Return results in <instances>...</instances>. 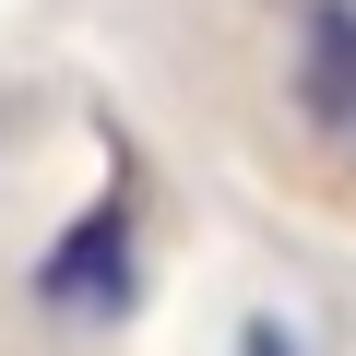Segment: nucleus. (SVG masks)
Here are the masks:
<instances>
[{"label":"nucleus","mask_w":356,"mask_h":356,"mask_svg":"<svg viewBox=\"0 0 356 356\" xmlns=\"http://www.w3.org/2000/svg\"><path fill=\"white\" fill-rule=\"evenodd\" d=\"M297 107L309 131H356V0H321L297 36Z\"/></svg>","instance_id":"nucleus-2"},{"label":"nucleus","mask_w":356,"mask_h":356,"mask_svg":"<svg viewBox=\"0 0 356 356\" xmlns=\"http://www.w3.org/2000/svg\"><path fill=\"white\" fill-rule=\"evenodd\" d=\"M238 356H285V332H273V321H250V332H238Z\"/></svg>","instance_id":"nucleus-3"},{"label":"nucleus","mask_w":356,"mask_h":356,"mask_svg":"<svg viewBox=\"0 0 356 356\" xmlns=\"http://www.w3.org/2000/svg\"><path fill=\"white\" fill-rule=\"evenodd\" d=\"M36 297H48V309H119V297H131V202H95V214L36 261Z\"/></svg>","instance_id":"nucleus-1"}]
</instances>
